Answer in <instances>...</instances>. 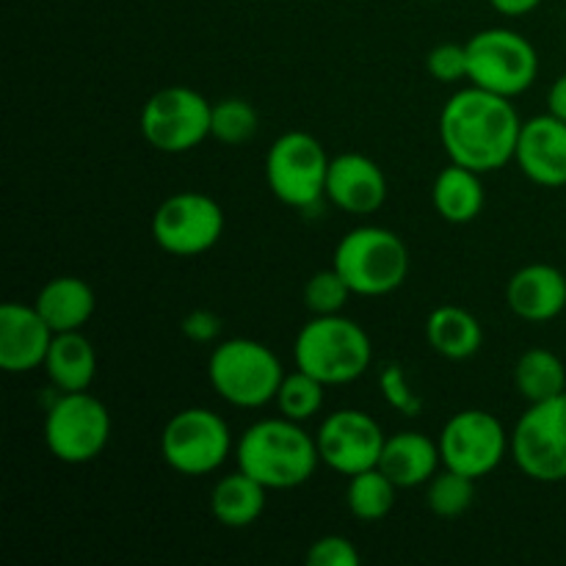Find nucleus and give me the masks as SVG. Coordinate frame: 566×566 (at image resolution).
<instances>
[{
	"label": "nucleus",
	"mask_w": 566,
	"mask_h": 566,
	"mask_svg": "<svg viewBox=\"0 0 566 566\" xmlns=\"http://www.w3.org/2000/svg\"><path fill=\"white\" fill-rule=\"evenodd\" d=\"M520 119L512 99L470 83L459 88L440 114V138L451 164L468 166L479 175L503 169L517 153Z\"/></svg>",
	"instance_id": "1"
},
{
	"label": "nucleus",
	"mask_w": 566,
	"mask_h": 566,
	"mask_svg": "<svg viewBox=\"0 0 566 566\" xmlns=\"http://www.w3.org/2000/svg\"><path fill=\"white\" fill-rule=\"evenodd\" d=\"M235 462L265 490H296L307 484L321 464L318 442L302 423L265 418L249 426L235 446Z\"/></svg>",
	"instance_id": "2"
},
{
	"label": "nucleus",
	"mask_w": 566,
	"mask_h": 566,
	"mask_svg": "<svg viewBox=\"0 0 566 566\" xmlns=\"http://www.w3.org/2000/svg\"><path fill=\"white\" fill-rule=\"evenodd\" d=\"M293 363L326 387L352 385L368 374L374 363V346L368 332L343 313L313 315L298 329L293 343Z\"/></svg>",
	"instance_id": "3"
},
{
	"label": "nucleus",
	"mask_w": 566,
	"mask_h": 566,
	"mask_svg": "<svg viewBox=\"0 0 566 566\" xmlns=\"http://www.w3.org/2000/svg\"><path fill=\"white\" fill-rule=\"evenodd\" d=\"M285 370L265 343L252 337L219 340L208 357V381L216 396L238 409L274 403Z\"/></svg>",
	"instance_id": "4"
},
{
	"label": "nucleus",
	"mask_w": 566,
	"mask_h": 566,
	"mask_svg": "<svg viewBox=\"0 0 566 566\" xmlns=\"http://www.w3.org/2000/svg\"><path fill=\"white\" fill-rule=\"evenodd\" d=\"M332 265L340 271L354 296H387L407 282L409 249L398 232L363 224L340 238Z\"/></svg>",
	"instance_id": "5"
},
{
	"label": "nucleus",
	"mask_w": 566,
	"mask_h": 566,
	"mask_svg": "<svg viewBox=\"0 0 566 566\" xmlns=\"http://www.w3.org/2000/svg\"><path fill=\"white\" fill-rule=\"evenodd\" d=\"M468 81L501 97H520L539 75V53L512 28H486L468 39Z\"/></svg>",
	"instance_id": "6"
},
{
	"label": "nucleus",
	"mask_w": 566,
	"mask_h": 566,
	"mask_svg": "<svg viewBox=\"0 0 566 566\" xmlns=\"http://www.w3.org/2000/svg\"><path fill=\"white\" fill-rule=\"evenodd\" d=\"M332 158L324 144L304 130H287L265 155V182L282 205L310 210L326 199V175Z\"/></svg>",
	"instance_id": "7"
},
{
	"label": "nucleus",
	"mask_w": 566,
	"mask_h": 566,
	"mask_svg": "<svg viewBox=\"0 0 566 566\" xmlns=\"http://www.w3.org/2000/svg\"><path fill=\"white\" fill-rule=\"evenodd\" d=\"M111 440V412L88 390L59 392L44 415V446L59 462L88 464Z\"/></svg>",
	"instance_id": "8"
},
{
	"label": "nucleus",
	"mask_w": 566,
	"mask_h": 566,
	"mask_svg": "<svg viewBox=\"0 0 566 566\" xmlns=\"http://www.w3.org/2000/svg\"><path fill=\"white\" fill-rule=\"evenodd\" d=\"M232 434L219 412L188 407L171 415L160 431V457L180 475H210L232 453Z\"/></svg>",
	"instance_id": "9"
},
{
	"label": "nucleus",
	"mask_w": 566,
	"mask_h": 566,
	"mask_svg": "<svg viewBox=\"0 0 566 566\" xmlns=\"http://www.w3.org/2000/svg\"><path fill=\"white\" fill-rule=\"evenodd\" d=\"M210 114L213 103L197 88H158L142 108V136L158 153H191L210 138Z\"/></svg>",
	"instance_id": "10"
},
{
	"label": "nucleus",
	"mask_w": 566,
	"mask_h": 566,
	"mask_svg": "<svg viewBox=\"0 0 566 566\" xmlns=\"http://www.w3.org/2000/svg\"><path fill=\"white\" fill-rule=\"evenodd\" d=\"M512 459L531 481H566V392L528 403L512 431Z\"/></svg>",
	"instance_id": "11"
},
{
	"label": "nucleus",
	"mask_w": 566,
	"mask_h": 566,
	"mask_svg": "<svg viewBox=\"0 0 566 566\" xmlns=\"http://www.w3.org/2000/svg\"><path fill=\"white\" fill-rule=\"evenodd\" d=\"M224 235V210L213 197L199 191H177L158 205L153 216V238L166 254L199 258Z\"/></svg>",
	"instance_id": "12"
},
{
	"label": "nucleus",
	"mask_w": 566,
	"mask_h": 566,
	"mask_svg": "<svg viewBox=\"0 0 566 566\" xmlns=\"http://www.w3.org/2000/svg\"><path fill=\"white\" fill-rule=\"evenodd\" d=\"M442 468H451L468 479H486L501 468L506 453H512V434H506L501 420L484 409H464L457 412L440 437Z\"/></svg>",
	"instance_id": "13"
},
{
	"label": "nucleus",
	"mask_w": 566,
	"mask_h": 566,
	"mask_svg": "<svg viewBox=\"0 0 566 566\" xmlns=\"http://www.w3.org/2000/svg\"><path fill=\"white\" fill-rule=\"evenodd\" d=\"M385 440L381 426L363 409H337L315 431L321 464L346 479L379 468Z\"/></svg>",
	"instance_id": "14"
},
{
	"label": "nucleus",
	"mask_w": 566,
	"mask_h": 566,
	"mask_svg": "<svg viewBox=\"0 0 566 566\" xmlns=\"http://www.w3.org/2000/svg\"><path fill=\"white\" fill-rule=\"evenodd\" d=\"M55 332L36 304L6 302L0 307V368L6 374H31L42 368Z\"/></svg>",
	"instance_id": "15"
},
{
	"label": "nucleus",
	"mask_w": 566,
	"mask_h": 566,
	"mask_svg": "<svg viewBox=\"0 0 566 566\" xmlns=\"http://www.w3.org/2000/svg\"><path fill=\"white\" fill-rule=\"evenodd\" d=\"M514 164L536 186H566V122L551 111L523 122Z\"/></svg>",
	"instance_id": "16"
},
{
	"label": "nucleus",
	"mask_w": 566,
	"mask_h": 566,
	"mask_svg": "<svg viewBox=\"0 0 566 566\" xmlns=\"http://www.w3.org/2000/svg\"><path fill=\"white\" fill-rule=\"evenodd\" d=\"M326 199L348 216H370L385 205L387 177L374 158L343 153L332 158L326 175Z\"/></svg>",
	"instance_id": "17"
},
{
	"label": "nucleus",
	"mask_w": 566,
	"mask_h": 566,
	"mask_svg": "<svg viewBox=\"0 0 566 566\" xmlns=\"http://www.w3.org/2000/svg\"><path fill=\"white\" fill-rule=\"evenodd\" d=\"M506 304L528 324H547L566 310V276L551 263H531L514 271L506 285Z\"/></svg>",
	"instance_id": "18"
},
{
	"label": "nucleus",
	"mask_w": 566,
	"mask_h": 566,
	"mask_svg": "<svg viewBox=\"0 0 566 566\" xmlns=\"http://www.w3.org/2000/svg\"><path fill=\"white\" fill-rule=\"evenodd\" d=\"M440 464V442L431 440L423 431H398V434L387 437L379 459V470L398 490H415V486L429 484Z\"/></svg>",
	"instance_id": "19"
},
{
	"label": "nucleus",
	"mask_w": 566,
	"mask_h": 566,
	"mask_svg": "<svg viewBox=\"0 0 566 566\" xmlns=\"http://www.w3.org/2000/svg\"><path fill=\"white\" fill-rule=\"evenodd\" d=\"M33 304L53 332H77L92 321L97 298L81 276H53L44 282Z\"/></svg>",
	"instance_id": "20"
},
{
	"label": "nucleus",
	"mask_w": 566,
	"mask_h": 566,
	"mask_svg": "<svg viewBox=\"0 0 566 566\" xmlns=\"http://www.w3.org/2000/svg\"><path fill=\"white\" fill-rule=\"evenodd\" d=\"M42 368L59 392L88 390L97 376V352L83 329L55 332Z\"/></svg>",
	"instance_id": "21"
},
{
	"label": "nucleus",
	"mask_w": 566,
	"mask_h": 566,
	"mask_svg": "<svg viewBox=\"0 0 566 566\" xmlns=\"http://www.w3.org/2000/svg\"><path fill=\"white\" fill-rule=\"evenodd\" d=\"M486 202L484 182L479 171L468 166L448 164L440 175L434 177L431 186V205L437 216L446 219L448 224H470L481 216Z\"/></svg>",
	"instance_id": "22"
},
{
	"label": "nucleus",
	"mask_w": 566,
	"mask_h": 566,
	"mask_svg": "<svg viewBox=\"0 0 566 566\" xmlns=\"http://www.w3.org/2000/svg\"><path fill=\"white\" fill-rule=\"evenodd\" d=\"M426 340H429L431 352L459 363V359H470L481 352L484 326L470 310L459 307V304H442V307L431 310L429 321H426Z\"/></svg>",
	"instance_id": "23"
},
{
	"label": "nucleus",
	"mask_w": 566,
	"mask_h": 566,
	"mask_svg": "<svg viewBox=\"0 0 566 566\" xmlns=\"http://www.w3.org/2000/svg\"><path fill=\"white\" fill-rule=\"evenodd\" d=\"M265 486L241 468L221 475L210 490V514L224 528H249L265 512Z\"/></svg>",
	"instance_id": "24"
},
{
	"label": "nucleus",
	"mask_w": 566,
	"mask_h": 566,
	"mask_svg": "<svg viewBox=\"0 0 566 566\" xmlns=\"http://www.w3.org/2000/svg\"><path fill=\"white\" fill-rule=\"evenodd\" d=\"M514 387L528 403L547 401L566 392V368L551 348H528L514 365Z\"/></svg>",
	"instance_id": "25"
},
{
	"label": "nucleus",
	"mask_w": 566,
	"mask_h": 566,
	"mask_svg": "<svg viewBox=\"0 0 566 566\" xmlns=\"http://www.w3.org/2000/svg\"><path fill=\"white\" fill-rule=\"evenodd\" d=\"M398 497V486L381 473L379 468L363 470L352 475L346 486V506L363 523H379L392 512Z\"/></svg>",
	"instance_id": "26"
},
{
	"label": "nucleus",
	"mask_w": 566,
	"mask_h": 566,
	"mask_svg": "<svg viewBox=\"0 0 566 566\" xmlns=\"http://www.w3.org/2000/svg\"><path fill=\"white\" fill-rule=\"evenodd\" d=\"M324 392H326L324 381H318L315 376L304 374L302 368H296L291 370V374H285L280 390H276L274 403L276 409H280L282 418L304 423V420L315 418V415L321 412V407H324Z\"/></svg>",
	"instance_id": "27"
},
{
	"label": "nucleus",
	"mask_w": 566,
	"mask_h": 566,
	"mask_svg": "<svg viewBox=\"0 0 566 566\" xmlns=\"http://www.w3.org/2000/svg\"><path fill=\"white\" fill-rule=\"evenodd\" d=\"M260 127V116L254 105L243 97H224L213 103L210 114V138L227 144V147H241L252 142Z\"/></svg>",
	"instance_id": "28"
},
{
	"label": "nucleus",
	"mask_w": 566,
	"mask_h": 566,
	"mask_svg": "<svg viewBox=\"0 0 566 566\" xmlns=\"http://www.w3.org/2000/svg\"><path fill=\"white\" fill-rule=\"evenodd\" d=\"M473 501L475 481L451 468L437 470L434 479L426 484V503H429L431 514H437V517H462V514L473 506Z\"/></svg>",
	"instance_id": "29"
},
{
	"label": "nucleus",
	"mask_w": 566,
	"mask_h": 566,
	"mask_svg": "<svg viewBox=\"0 0 566 566\" xmlns=\"http://www.w3.org/2000/svg\"><path fill=\"white\" fill-rule=\"evenodd\" d=\"M352 296L354 291L348 287V282L343 280L335 265L324 271H315L307 280V285H304V307L313 315L343 313V307H346Z\"/></svg>",
	"instance_id": "30"
},
{
	"label": "nucleus",
	"mask_w": 566,
	"mask_h": 566,
	"mask_svg": "<svg viewBox=\"0 0 566 566\" xmlns=\"http://www.w3.org/2000/svg\"><path fill=\"white\" fill-rule=\"evenodd\" d=\"M379 387L385 401L390 403L396 412L407 415V418H418V415L423 412V398L412 390V385H409L407 379V370H403L398 363H390L381 368Z\"/></svg>",
	"instance_id": "31"
},
{
	"label": "nucleus",
	"mask_w": 566,
	"mask_h": 566,
	"mask_svg": "<svg viewBox=\"0 0 566 566\" xmlns=\"http://www.w3.org/2000/svg\"><path fill=\"white\" fill-rule=\"evenodd\" d=\"M426 70L440 83L468 81V48L459 42L437 44L426 59Z\"/></svg>",
	"instance_id": "32"
},
{
	"label": "nucleus",
	"mask_w": 566,
	"mask_h": 566,
	"mask_svg": "<svg viewBox=\"0 0 566 566\" xmlns=\"http://www.w3.org/2000/svg\"><path fill=\"white\" fill-rule=\"evenodd\" d=\"M307 564L310 566H359L363 556H359L357 545H354L348 536L329 534L321 536L318 542H313V547L307 551Z\"/></svg>",
	"instance_id": "33"
},
{
	"label": "nucleus",
	"mask_w": 566,
	"mask_h": 566,
	"mask_svg": "<svg viewBox=\"0 0 566 566\" xmlns=\"http://www.w3.org/2000/svg\"><path fill=\"white\" fill-rule=\"evenodd\" d=\"M182 335L191 343H219L221 318L213 310H191L180 324Z\"/></svg>",
	"instance_id": "34"
},
{
	"label": "nucleus",
	"mask_w": 566,
	"mask_h": 566,
	"mask_svg": "<svg viewBox=\"0 0 566 566\" xmlns=\"http://www.w3.org/2000/svg\"><path fill=\"white\" fill-rule=\"evenodd\" d=\"M542 0H490L492 9L503 17H525L534 9H539Z\"/></svg>",
	"instance_id": "35"
},
{
	"label": "nucleus",
	"mask_w": 566,
	"mask_h": 566,
	"mask_svg": "<svg viewBox=\"0 0 566 566\" xmlns=\"http://www.w3.org/2000/svg\"><path fill=\"white\" fill-rule=\"evenodd\" d=\"M547 111L566 122V72L553 81L551 92H547Z\"/></svg>",
	"instance_id": "36"
}]
</instances>
